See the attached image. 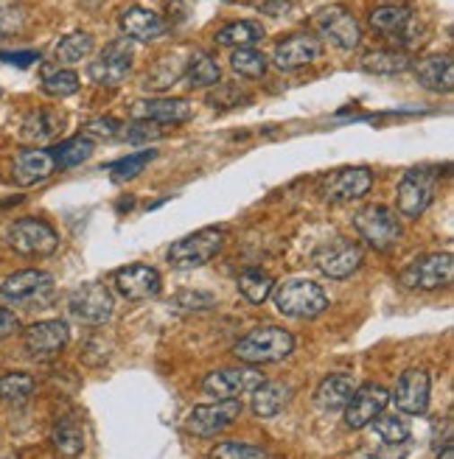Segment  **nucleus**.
Instances as JSON below:
<instances>
[{"instance_id": "23", "label": "nucleus", "mask_w": 454, "mask_h": 459, "mask_svg": "<svg viewBox=\"0 0 454 459\" xmlns=\"http://www.w3.org/2000/svg\"><path fill=\"white\" fill-rule=\"evenodd\" d=\"M121 22V31L129 37V39H138V42H149V39H157L166 34V22L161 14H154L152 9H144V6H129L121 12L118 17Z\"/></svg>"}, {"instance_id": "4", "label": "nucleus", "mask_w": 454, "mask_h": 459, "mask_svg": "<svg viewBox=\"0 0 454 459\" xmlns=\"http://www.w3.org/2000/svg\"><path fill=\"white\" fill-rule=\"evenodd\" d=\"M275 289V308L292 319H314L328 308V294L314 281H284Z\"/></svg>"}, {"instance_id": "19", "label": "nucleus", "mask_w": 454, "mask_h": 459, "mask_svg": "<svg viewBox=\"0 0 454 459\" xmlns=\"http://www.w3.org/2000/svg\"><path fill=\"white\" fill-rule=\"evenodd\" d=\"M373 188V171L365 166H351V169H339L326 179L323 196L328 202H354L362 199Z\"/></svg>"}, {"instance_id": "37", "label": "nucleus", "mask_w": 454, "mask_h": 459, "mask_svg": "<svg viewBox=\"0 0 454 459\" xmlns=\"http://www.w3.org/2000/svg\"><path fill=\"white\" fill-rule=\"evenodd\" d=\"M236 286H239V291L247 297L249 303H264L266 297L272 294V278L266 272H261V269H247V272H241L239 274V281H236Z\"/></svg>"}, {"instance_id": "27", "label": "nucleus", "mask_w": 454, "mask_h": 459, "mask_svg": "<svg viewBox=\"0 0 454 459\" xmlns=\"http://www.w3.org/2000/svg\"><path fill=\"white\" fill-rule=\"evenodd\" d=\"M62 129V115L51 109H34L20 124V137L26 143H48Z\"/></svg>"}, {"instance_id": "31", "label": "nucleus", "mask_w": 454, "mask_h": 459, "mask_svg": "<svg viewBox=\"0 0 454 459\" xmlns=\"http://www.w3.org/2000/svg\"><path fill=\"white\" fill-rule=\"evenodd\" d=\"M219 45H231V48H244V45H256L264 39V26L256 20H239V22H227L214 37Z\"/></svg>"}, {"instance_id": "2", "label": "nucleus", "mask_w": 454, "mask_h": 459, "mask_svg": "<svg viewBox=\"0 0 454 459\" xmlns=\"http://www.w3.org/2000/svg\"><path fill=\"white\" fill-rule=\"evenodd\" d=\"M294 351V336L278 325H264L249 331L233 344V353L244 364H275L292 356Z\"/></svg>"}, {"instance_id": "24", "label": "nucleus", "mask_w": 454, "mask_h": 459, "mask_svg": "<svg viewBox=\"0 0 454 459\" xmlns=\"http://www.w3.org/2000/svg\"><path fill=\"white\" fill-rule=\"evenodd\" d=\"M57 163H54V154L51 152H42V149H26L20 152L14 160V179L20 186H37V182L48 179L54 174Z\"/></svg>"}, {"instance_id": "13", "label": "nucleus", "mask_w": 454, "mask_h": 459, "mask_svg": "<svg viewBox=\"0 0 454 459\" xmlns=\"http://www.w3.org/2000/svg\"><path fill=\"white\" fill-rule=\"evenodd\" d=\"M241 415V401L239 398H224L216 403H202L194 406L186 418V426L196 437H216L219 431L233 426Z\"/></svg>"}, {"instance_id": "22", "label": "nucleus", "mask_w": 454, "mask_h": 459, "mask_svg": "<svg viewBox=\"0 0 454 459\" xmlns=\"http://www.w3.org/2000/svg\"><path fill=\"white\" fill-rule=\"evenodd\" d=\"M129 115L141 121H154L161 126L183 124L191 118V104L186 99H146V101H135Z\"/></svg>"}, {"instance_id": "1", "label": "nucleus", "mask_w": 454, "mask_h": 459, "mask_svg": "<svg viewBox=\"0 0 454 459\" xmlns=\"http://www.w3.org/2000/svg\"><path fill=\"white\" fill-rule=\"evenodd\" d=\"M371 29L381 37H388V42H398L401 48H410V45H421V20L415 9L404 0H388V4H379L371 9Z\"/></svg>"}, {"instance_id": "41", "label": "nucleus", "mask_w": 454, "mask_h": 459, "mask_svg": "<svg viewBox=\"0 0 454 459\" xmlns=\"http://www.w3.org/2000/svg\"><path fill=\"white\" fill-rule=\"evenodd\" d=\"M42 90L54 99H67L79 90V76L74 71H48L42 79Z\"/></svg>"}, {"instance_id": "6", "label": "nucleus", "mask_w": 454, "mask_h": 459, "mask_svg": "<svg viewBox=\"0 0 454 459\" xmlns=\"http://www.w3.org/2000/svg\"><path fill=\"white\" fill-rule=\"evenodd\" d=\"M354 227H356V233L379 252L396 249L404 236V227L396 211H390L388 204H368V208H362L354 216Z\"/></svg>"}, {"instance_id": "26", "label": "nucleus", "mask_w": 454, "mask_h": 459, "mask_svg": "<svg viewBox=\"0 0 454 459\" xmlns=\"http://www.w3.org/2000/svg\"><path fill=\"white\" fill-rule=\"evenodd\" d=\"M249 395H253V411L258 418H275L286 409L292 398V386L281 381H261Z\"/></svg>"}, {"instance_id": "28", "label": "nucleus", "mask_w": 454, "mask_h": 459, "mask_svg": "<svg viewBox=\"0 0 454 459\" xmlns=\"http://www.w3.org/2000/svg\"><path fill=\"white\" fill-rule=\"evenodd\" d=\"M410 67H413V56L404 48H381V51H371L362 56V71L376 74V76L406 74Z\"/></svg>"}, {"instance_id": "49", "label": "nucleus", "mask_w": 454, "mask_h": 459, "mask_svg": "<svg viewBox=\"0 0 454 459\" xmlns=\"http://www.w3.org/2000/svg\"><path fill=\"white\" fill-rule=\"evenodd\" d=\"M292 9V0H275V4H264L261 12L266 14H286Z\"/></svg>"}, {"instance_id": "48", "label": "nucleus", "mask_w": 454, "mask_h": 459, "mask_svg": "<svg viewBox=\"0 0 454 459\" xmlns=\"http://www.w3.org/2000/svg\"><path fill=\"white\" fill-rule=\"evenodd\" d=\"M0 59L9 62V65H17V67H29L31 62H37L39 56L34 51H26V54H0Z\"/></svg>"}, {"instance_id": "25", "label": "nucleus", "mask_w": 454, "mask_h": 459, "mask_svg": "<svg viewBox=\"0 0 454 459\" xmlns=\"http://www.w3.org/2000/svg\"><path fill=\"white\" fill-rule=\"evenodd\" d=\"M415 79L435 93H451L454 87V65L449 56H426L415 65Z\"/></svg>"}, {"instance_id": "50", "label": "nucleus", "mask_w": 454, "mask_h": 459, "mask_svg": "<svg viewBox=\"0 0 454 459\" xmlns=\"http://www.w3.org/2000/svg\"><path fill=\"white\" fill-rule=\"evenodd\" d=\"M224 4H233V0H224Z\"/></svg>"}, {"instance_id": "32", "label": "nucleus", "mask_w": 454, "mask_h": 459, "mask_svg": "<svg viewBox=\"0 0 454 459\" xmlns=\"http://www.w3.org/2000/svg\"><path fill=\"white\" fill-rule=\"evenodd\" d=\"M368 426H373V434L381 440V446H404L413 437L410 423L401 415H384V411H379Z\"/></svg>"}, {"instance_id": "42", "label": "nucleus", "mask_w": 454, "mask_h": 459, "mask_svg": "<svg viewBox=\"0 0 454 459\" xmlns=\"http://www.w3.org/2000/svg\"><path fill=\"white\" fill-rule=\"evenodd\" d=\"M124 124L118 118H93L84 124V134L87 137H99V141H118L124 137Z\"/></svg>"}, {"instance_id": "14", "label": "nucleus", "mask_w": 454, "mask_h": 459, "mask_svg": "<svg viewBox=\"0 0 454 459\" xmlns=\"http://www.w3.org/2000/svg\"><path fill=\"white\" fill-rule=\"evenodd\" d=\"M112 294L101 283H82L71 297H67V311L74 319L84 325H104L112 316Z\"/></svg>"}, {"instance_id": "29", "label": "nucleus", "mask_w": 454, "mask_h": 459, "mask_svg": "<svg viewBox=\"0 0 454 459\" xmlns=\"http://www.w3.org/2000/svg\"><path fill=\"white\" fill-rule=\"evenodd\" d=\"M354 378L351 376H343V373H334V376H326L320 381V386H317V406L326 409V411H339L345 409V403L351 401L354 395Z\"/></svg>"}, {"instance_id": "45", "label": "nucleus", "mask_w": 454, "mask_h": 459, "mask_svg": "<svg viewBox=\"0 0 454 459\" xmlns=\"http://www.w3.org/2000/svg\"><path fill=\"white\" fill-rule=\"evenodd\" d=\"M177 311H208L214 306V294H205V291H186L174 297L171 303Z\"/></svg>"}, {"instance_id": "18", "label": "nucleus", "mask_w": 454, "mask_h": 459, "mask_svg": "<svg viewBox=\"0 0 454 459\" xmlns=\"http://www.w3.org/2000/svg\"><path fill=\"white\" fill-rule=\"evenodd\" d=\"M388 403H390V393L379 384H365L354 389L351 401L345 403V426L354 431L365 429L379 411L388 409Z\"/></svg>"}, {"instance_id": "10", "label": "nucleus", "mask_w": 454, "mask_h": 459, "mask_svg": "<svg viewBox=\"0 0 454 459\" xmlns=\"http://www.w3.org/2000/svg\"><path fill=\"white\" fill-rule=\"evenodd\" d=\"M451 278H454V258L449 252H432V255L415 258L401 272V283L406 289H421V291L443 289L451 283Z\"/></svg>"}, {"instance_id": "17", "label": "nucleus", "mask_w": 454, "mask_h": 459, "mask_svg": "<svg viewBox=\"0 0 454 459\" xmlns=\"http://www.w3.org/2000/svg\"><path fill=\"white\" fill-rule=\"evenodd\" d=\"M67 339V325L62 319H42V323H34L22 333V344H26V353L34 359H54L57 353L65 351Z\"/></svg>"}, {"instance_id": "40", "label": "nucleus", "mask_w": 454, "mask_h": 459, "mask_svg": "<svg viewBox=\"0 0 454 459\" xmlns=\"http://www.w3.org/2000/svg\"><path fill=\"white\" fill-rule=\"evenodd\" d=\"M157 157V152H135V154H127L121 160H116V163L109 166V174L116 182H127V179H135L138 174H144V169L152 163V160Z\"/></svg>"}, {"instance_id": "7", "label": "nucleus", "mask_w": 454, "mask_h": 459, "mask_svg": "<svg viewBox=\"0 0 454 459\" xmlns=\"http://www.w3.org/2000/svg\"><path fill=\"white\" fill-rule=\"evenodd\" d=\"M314 29L320 31L323 39H328L334 48L339 51H356L362 42V29L354 17L351 9L345 6H323L320 12L314 14Z\"/></svg>"}, {"instance_id": "16", "label": "nucleus", "mask_w": 454, "mask_h": 459, "mask_svg": "<svg viewBox=\"0 0 454 459\" xmlns=\"http://www.w3.org/2000/svg\"><path fill=\"white\" fill-rule=\"evenodd\" d=\"M320 56H323V39H317L314 34H292L284 42H278L275 51H272V62L284 74L306 67Z\"/></svg>"}, {"instance_id": "8", "label": "nucleus", "mask_w": 454, "mask_h": 459, "mask_svg": "<svg viewBox=\"0 0 454 459\" xmlns=\"http://www.w3.org/2000/svg\"><path fill=\"white\" fill-rule=\"evenodd\" d=\"M9 247L20 255H29V258H45L59 247V236L57 230L42 221V219H17L9 227Z\"/></svg>"}, {"instance_id": "43", "label": "nucleus", "mask_w": 454, "mask_h": 459, "mask_svg": "<svg viewBox=\"0 0 454 459\" xmlns=\"http://www.w3.org/2000/svg\"><path fill=\"white\" fill-rule=\"evenodd\" d=\"M214 87H216L214 93H208V104L211 107L231 109V107H239L241 101H249V96L241 93L236 84H214Z\"/></svg>"}, {"instance_id": "5", "label": "nucleus", "mask_w": 454, "mask_h": 459, "mask_svg": "<svg viewBox=\"0 0 454 459\" xmlns=\"http://www.w3.org/2000/svg\"><path fill=\"white\" fill-rule=\"evenodd\" d=\"M224 247V230L222 227H205L196 233L179 238L169 247L166 258L174 269H196L211 264Z\"/></svg>"}, {"instance_id": "15", "label": "nucleus", "mask_w": 454, "mask_h": 459, "mask_svg": "<svg viewBox=\"0 0 454 459\" xmlns=\"http://www.w3.org/2000/svg\"><path fill=\"white\" fill-rule=\"evenodd\" d=\"M264 381V376L256 370V364L249 367H231V370H216L211 376H205L202 381V393L224 401V398H241L249 395L253 389Z\"/></svg>"}, {"instance_id": "12", "label": "nucleus", "mask_w": 454, "mask_h": 459, "mask_svg": "<svg viewBox=\"0 0 454 459\" xmlns=\"http://www.w3.org/2000/svg\"><path fill=\"white\" fill-rule=\"evenodd\" d=\"M132 42L129 39H112L104 45V51L96 56V62H90V79L101 87H118L129 71H132Z\"/></svg>"}, {"instance_id": "46", "label": "nucleus", "mask_w": 454, "mask_h": 459, "mask_svg": "<svg viewBox=\"0 0 454 459\" xmlns=\"http://www.w3.org/2000/svg\"><path fill=\"white\" fill-rule=\"evenodd\" d=\"M163 129L161 124H154V121H141V118H135V124L129 129H124V137L129 143H144V141H154V137H161Z\"/></svg>"}, {"instance_id": "21", "label": "nucleus", "mask_w": 454, "mask_h": 459, "mask_svg": "<svg viewBox=\"0 0 454 459\" xmlns=\"http://www.w3.org/2000/svg\"><path fill=\"white\" fill-rule=\"evenodd\" d=\"M161 274L152 266H144V264H132L127 269H118L116 272V289L127 297V300H152V297L161 294Z\"/></svg>"}, {"instance_id": "47", "label": "nucleus", "mask_w": 454, "mask_h": 459, "mask_svg": "<svg viewBox=\"0 0 454 459\" xmlns=\"http://www.w3.org/2000/svg\"><path fill=\"white\" fill-rule=\"evenodd\" d=\"M17 331H20V319H17V314L9 311V308H0V342L9 339V336L17 333Z\"/></svg>"}, {"instance_id": "3", "label": "nucleus", "mask_w": 454, "mask_h": 459, "mask_svg": "<svg viewBox=\"0 0 454 459\" xmlns=\"http://www.w3.org/2000/svg\"><path fill=\"white\" fill-rule=\"evenodd\" d=\"M435 196H438L435 169L432 166H415V169L406 171L398 182V191H396L398 213L406 219H418L432 208Z\"/></svg>"}, {"instance_id": "44", "label": "nucleus", "mask_w": 454, "mask_h": 459, "mask_svg": "<svg viewBox=\"0 0 454 459\" xmlns=\"http://www.w3.org/2000/svg\"><path fill=\"white\" fill-rule=\"evenodd\" d=\"M211 456H222V459H239V456H249V459H258V456H266L264 448H256V446H247V443H239V440H231V443H222L211 451Z\"/></svg>"}, {"instance_id": "34", "label": "nucleus", "mask_w": 454, "mask_h": 459, "mask_svg": "<svg viewBox=\"0 0 454 459\" xmlns=\"http://www.w3.org/2000/svg\"><path fill=\"white\" fill-rule=\"evenodd\" d=\"M222 71H219V65L211 54H194L186 65V74L183 79L188 82V87H214L219 82Z\"/></svg>"}, {"instance_id": "30", "label": "nucleus", "mask_w": 454, "mask_h": 459, "mask_svg": "<svg viewBox=\"0 0 454 459\" xmlns=\"http://www.w3.org/2000/svg\"><path fill=\"white\" fill-rule=\"evenodd\" d=\"M51 443L65 456H79L84 451V429L76 418H59L51 429Z\"/></svg>"}, {"instance_id": "33", "label": "nucleus", "mask_w": 454, "mask_h": 459, "mask_svg": "<svg viewBox=\"0 0 454 459\" xmlns=\"http://www.w3.org/2000/svg\"><path fill=\"white\" fill-rule=\"evenodd\" d=\"M51 154L59 169H74V166H82L84 160H90V154H93V141H90L87 134L67 137L57 149H51Z\"/></svg>"}, {"instance_id": "11", "label": "nucleus", "mask_w": 454, "mask_h": 459, "mask_svg": "<svg viewBox=\"0 0 454 459\" xmlns=\"http://www.w3.org/2000/svg\"><path fill=\"white\" fill-rule=\"evenodd\" d=\"M362 261H365L362 247L348 238L326 241L314 252V266L320 269L326 278H334V281H343L348 274H354L362 266Z\"/></svg>"}, {"instance_id": "9", "label": "nucleus", "mask_w": 454, "mask_h": 459, "mask_svg": "<svg viewBox=\"0 0 454 459\" xmlns=\"http://www.w3.org/2000/svg\"><path fill=\"white\" fill-rule=\"evenodd\" d=\"M0 294L9 303H20V306H42L51 300L54 294V278L48 272L39 269H22L14 272L0 283Z\"/></svg>"}, {"instance_id": "20", "label": "nucleus", "mask_w": 454, "mask_h": 459, "mask_svg": "<svg viewBox=\"0 0 454 459\" xmlns=\"http://www.w3.org/2000/svg\"><path fill=\"white\" fill-rule=\"evenodd\" d=\"M429 389H432L429 373L413 367V370L401 373L390 401H396L398 411H404V415H423L429 406Z\"/></svg>"}, {"instance_id": "35", "label": "nucleus", "mask_w": 454, "mask_h": 459, "mask_svg": "<svg viewBox=\"0 0 454 459\" xmlns=\"http://www.w3.org/2000/svg\"><path fill=\"white\" fill-rule=\"evenodd\" d=\"M90 51H93V37H90L87 31H74V34H65L57 42L54 56L65 65H76L84 56H90Z\"/></svg>"}, {"instance_id": "36", "label": "nucleus", "mask_w": 454, "mask_h": 459, "mask_svg": "<svg viewBox=\"0 0 454 459\" xmlns=\"http://www.w3.org/2000/svg\"><path fill=\"white\" fill-rule=\"evenodd\" d=\"M183 74H186V67H183V62H179L174 54L163 56V59H157L154 67L146 74V87L166 90V87H171V84H177L179 79H183Z\"/></svg>"}, {"instance_id": "38", "label": "nucleus", "mask_w": 454, "mask_h": 459, "mask_svg": "<svg viewBox=\"0 0 454 459\" xmlns=\"http://www.w3.org/2000/svg\"><path fill=\"white\" fill-rule=\"evenodd\" d=\"M233 71L244 79H261L266 74V56L261 51H256L253 45H244V48H236L231 56Z\"/></svg>"}, {"instance_id": "39", "label": "nucleus", "mask_w": 454, "mask_h": 459, "mask_svg": "<svg viewBox=\"0 0 454 459\" xmlns=\"http://www.w3.org/2000/svg\"><path fill=\"white\" fill-rule=\"evenodd\" d=\"M34 393V378L26 373H6L0 376V401L6 403H26Z\"/></svg>"}]
</instances>
